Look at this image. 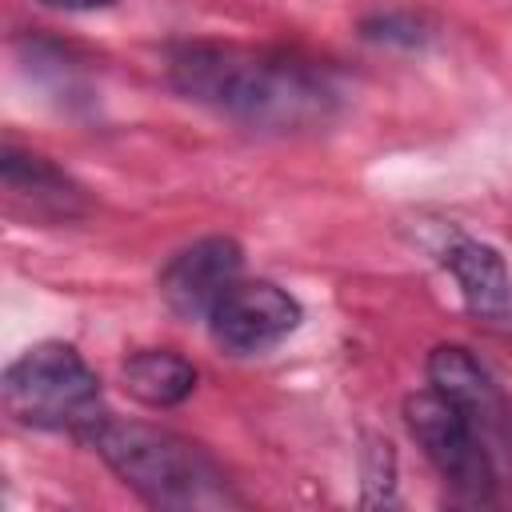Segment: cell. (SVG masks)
<instances>
[{
    "instance_id": "1",
    "label": "cell",
    "mask_w": 512,
    "mask_h": 512,
    "mask_svg": "<svg viewBox=\"0 0 512 512\" xmlns=\"http://www.w3.org/2000/svg\"><path fill=\"white\" fill-rule=\"evenodd\" d=\"M168 84L252 132H312L340 112L336 80L296 52L248 44H176Z\"/></svg>"
},
{
    "instance_id": "2",
    "label": "cell",
    "mask_w": 512,
    "mask_h": 512,
    "mask_svg": "<svg viewBox=\"0 0 512 512\" xmlns=\"http://www.w3.org/2000/svg\"><path fill=\"white\" fill-rule=\"evenodd\" d=\"M88 444L152 508L208 512V508L240 504L224 468L200 444H192L188 436L172 428H156L144 420H120L108 412L88 432Z\"/></svg>"
},
{
    "instance_id": "3",
    "label": "cell",
    "mask_w": 512,
    "mask_h": 512,
    "mask_svg": "<svg viewBox=\"0 0 512 512\" xmlns=\"http://www.w3.org/2000/svg\"><path fill=\"white\" fill-rule=\"evenodd\" d=\"M0 392L12 420L44 432H72L80 440H88V432L108 416L96 372L60 340L24 348L4 368Z\"/></svg>"
},
{
    "instance_id": "4",
    "label": "cell",
    "mask_w": 512,
    "mask_h": 512,
    "mask_svg": "<svg viewBox=\"0 0 512 512\" xmlns=\"http://www.w3.org/2000/svg\"><path fill=\"white\" fill-rule=\"evenodd\" d=\"M404 424L456 496L472 504H488L496 496V456L456 404L432 388L412 392L404 400Z\"/></svg>"
},
{
    "instance_id": "5",
    "label": "cell",
    "mask_w": 512,
    "mask_h": 512,
    "mask_svg": "<svg viewBox=\"0 0 512 512\" xmlns=\"http://www.w3.org/2000/svg\"><path fill=\"white\" fill-rule=\"evenodd\" d=\"M300 300L272 280H236L208 312L212 340L232 356H260L300 324Z\"/></svg>"
},
{
    "instance_id": "6",
    "label": "cell",
    "mask_w": 512,
    "mask_h": 512,
    "mask_svg": "<svg viewBox=\"0 0 512 512\" xmlns=\"http://www.w3.org/2000/svg\"><path fill=\"white\" fill-rule=\"evenodd\" d=\"M240 268L244 252L232 236H204L168 256V264L156 276V288L180 320H208L216 300L240 280Z\"/></svg>"
},
{
    "instance_id": "7",
    "label": "cell",
    "mask_w": 512,
    "mask_h": 512,
    "mask_svg": "<svg viewBox=\"0 0 512 512\" xmlns=\"http://www.w3.org/2000/svg\"><path fill=\"white\" fill-rule=\"evenodd\" d=\"M428 388L440 392L448 404H456L472 428L484 436L492 456L508 448L512 440V408L500 392V384L488 376V368L460 344H436L428 352Z\"/></svg>"
},
{
    "instance_id": "8",
    "label": "cell",
    "mask_w": 512,
    "mask_h": 512,
    "mask_svg": "<svg viewBox=\"0 0 512 512\" xmlns=\"http://www.w3.org/2000/svg\"><path fill=\"white\" fill-rule=\"evenodd\" d=\"M440 264L452 272L472 316L488 324H512V272L492 244L452 232L440 248Z\"/></svg>"
},
{
    "instance_id": "9",
    "label": "cell",
    "mask_w": 512,
    "mask_h": 512,
    "mask_svg": "<svg viewBox=\"0 0 512 512\" xmlns=\"http://www.w3.org/2000/svg\"><path fill=\"white\" fill-rule=\"evenodd\" d=\"M0 180L8 200L28 208L36 220H76L88 208L84 188L64 168L36 152H20L16 144H4L0 152Z\"/></svg>"
},
{
    "instance_id": "10",
    "label": "cell",
    "mask_w": 512,
    "mask_h": 512,
    "mask_svg": "<svg viewBox=\"0 0 512 512\" xmlns=\"http://www.w3.org/2000/svg\"><path fill=\"white\" fill-rule=\"evenodd\" d=\"M120 384L132 400L148 408H176L196 388V364L172 348H140L124 360Z\"/></svg>"
},
{
    "instance_id": "11",
    "label": "cell",
    "mask_w": 512,
    "mask_h": 512,
    "mask_svg": "<svg viewBox=\"0 0 512 512\" xmlns=\"http://www.w3.org/2000/svg\"><path fill=\"white\" fill-rule=\"evenodd\" d=\"M364 36L372 40H400V44H416L420 40V24L412 16H400V12H380L364 24Z\"/></svg>"
},
{
    "instance_id": "12",
    "label": "cell",
    "mask_w": 512,
    "mask_h": 512,
    "mask_svg": "<svg viewBox=\"0 0 512 512\" xmlns=\"http://www.w3.org/2000/svg\"><path fill=\"white\" fill-rule=\"evenodd\" d=\"M48 8H64V12H96V8H112L116 0H40Z\"/></svg>"
}]
</instances>
